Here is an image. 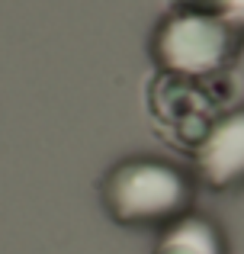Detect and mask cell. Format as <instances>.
Here are the masks:
<instances>
[{
	"mask_svg": "<svg viewBox=\"0 0 244 254\" xmlns=\"http://www.w3.org/2000/svg\"><path fill=\"white\" fill-rule=\"evenodd\" d=\"M193 174L151 155L113 164L100 184L106 216L125 229H164L193 209Z\"/></svg>",
	"mask_w": 244,
	"mask_h": 254,
	"instance_id": "obj_1",
	"label": "cell"
},
{
	"mask_svg": "<svg viewBox=\"0 0 244 254\" xmlns=\"http://www.w3.org/2000/svg\"><path fill=\"white\" fill-rule=\"evenodd\" d=\"M241 36H235L222 19L193 10H167L151 36V58L161 74L183 81L222 84L232 68Z\"/></svg>",
	"mask_w": 244,
	"mask_h": 254,
	"instance_id": "obj_2",
	"label": "cell"
},
{
	"mask_svg": "<svg viewBox=\"0 0 244 254\" xmlns=\"http://www.w3.org/2000/svg\"><path fill=\"white\" fill-rule=\"evenodd\" d=\"M219 103V84L183 81L157 71L154 84L148 87V106L154 123L164 129L161 135L187 151H193L209 132V126L222 116Z\"/></svg>",
	"mask_w": 244,
	"mask_h": 254,
	"instance_id": "obj_3",
	"label": "cell"
},
{
	"mask_svg": "<svg viewBox=\"0 0 244 254\" xmlns=\"http://www.w3.org/2000/svg\"><path fill=\"white\" fill-rule=\"evenodd\" d=\"M196 180L212 190L244 187V106L225 110L193 151Z\"/></svg>",
	"mask_w": 244,
	"mask_h": 254,
	"instance_id": "obj_4",
	"label": "cell"
},
{
	"mask_svg": "<svg viewBox=\"0 0 244 254\" xmlns=\"http://www.w3.org/2000/svg\"><path fill=\"white\" fill-rule=\"evenodd\" d=\"M151 254H228V251L225 238L212 219L187 212V216L174 219L170 225H164Z\"/></svg>",
	"mask_w": 244,
	"mask_h": 254,
	"instance_id": "obj_5",
	"label": "cell"
},
{
	"mask_svg": "<svg viewBox=\"0 0 244 254\" xmlns=\"http://www.w3.org/2000/svg\"><path fill=\"white\" fill-rule=\"evenodd\" d=\"M167 10H193L215 16L235 32L244 36V0H167Z\"/></svg>",
	"mask_w": 244,
	"mask_h": 254,
	"instance_id": "obj_6",
	"label": "cell"
}]
</instances>
